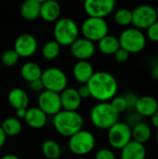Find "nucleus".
<instances>
[{
	"mask_svg": "<svg viewBox=\"0 0 158 159\" xmlns=\"http://www.w3.org/2000/svg\"><path fill=\"white\" fill-rule=\"evenodd\" d=\"M87 86L90 92V97L98 102H109L117 93L118 82L111 73L105 71L95 72Z\"/></svg>",
	"mask_w": 158,
	"mask_h": 159,
	"instance_id": "f257e3e1",
	"label": "nucleus"
},
{
	"mask_svg": "<svg viewBox=\"0 0 158 159\" xmlns=\"http://www.w3.org/2000/svg\"><path fill=\"white\" fill-rule=\"evenodd\" d=\"M83 126L84 118L77 111L61 110L53 116V127L55 130L63 137L70 138L83 129Z\"/></svg>",
	"mask_w": 158,
	"mask_h": 159,
	"instance_id": "f03ea898",
	"label": "nucleus"
},
{
	"mask_svg": "<svg viewBox=\"0 0 158 159\" xmlns=\"http://www.w3.org/2000/svg\"><path fill=\"white\" fill-rule=\"evenodd\" d=\"M89 118L92 125L99 129H109L119 120V114L109 102H98L90 110Z\"/></svg>",
	"mask_w": 158,
	"mask_h": 159,
	"instance_id": "7ed1b4c3",
	"label": "nucleus"
},
{
	"mask_svg": "<svg viewBox=\"0 0 158 159\" xmlns=\"http://www.w3.org/2000/svg\"><path fill=\"white\" fill-rule=\"evenodd\" d=\"M80 28L77 23L70 18H60L54 25L53 35L54 40L61 47L71 46L78 37Z\"/></svg>",
	"mask_w": 158,
	"mask_h": 159,
	"instance_id": "20e7f679",
	"label": "nucleus"
},
{
	"mask_svg": "<svg viewBox=\"0 0 158 159\" xmlns=\"http://www.w3.org/2000/svg\"><path fill=\"white\" fill-rule=\"evenodd\" d=\"M120 48L129 54L142 52L147 45V38L143 31L134 27L126 28L118 36Z\"/></svg>",
	"mask_w": 158,
	"mask_h": 159,
	"instance_id": "39448f33",
	"label": "nucleus"
},
{
	"mask_svg": "<svg viewBox=\"0 0 158 159\" xmlns=\"http://www.w3.org/2000/svg\"><path fill=\"white\" fill-rule=\"evenodd\" d=\"M96 145L94 134L87 129H81L69 138L68 148L76 156H85L93 151Z\"/></svg>",
	"mask_w": 158,
	"mask_h": 159,
	"instance_id": "423d86ee",
	"label": "nucleus"
},
{
	"mask_svg": "<svg viewBox=\"0 0 158 159\" xmlns=\"http://www.w3.org/2000/svg\"><path fill=\"white\" fill-rule=\"evenodd\" d=\"M80 33L83 37L95 43L109 34V25L105 19L88 17L82 23Z\"/></svg>",
	"mask_w": 158,
	"mask_h": 159,
	"instance_id": "0eeeda50",
	"label": "nucleus"
},
{
	"mask_svg": "<svg viewBox=\"0 0 158 159\" xmlns=\"http://www.w3.org/2000/svg\"><path fill=\"white\" fill-rule=\"evenodd\" d=\"M40 79L46 90L59 94L68 87V77L66 74L58 67H48L43 70Z\"/></svg>",
	"mask_w": 158,
	"mask_h": 159,
	"instance_id": "6e6552de",
	"label": "nucleus"
},
{
	"mask_svg": "<svg viewBox=\"0 0 158 159\" xmlns=\"http://www.w3.org/2000/svg\"><path fill=\"white\" fill-rule=\"evenodd\" d=\"M107 139L112 148L122 150L129 142L132 141L131 128L125 122L118 121L108 129Z\"/></svg>",
	"mask_w": 158,
	"mask_h": 159,
	"instance_id": "1a4fd4ad",
	"label": "nucleus"
},
{
	"mask_svg": "<svg viewBox=\"0 0 158 159\" xmlns=\"http://www.w3.org/2000/svg\"><path fill=\"white\" fill-rule=\"evenodd\" d=\"M132 12V24L134 28L141 31L148 29L152 24L157 21L156 7L150 5H140Z\"/></svg>",
	"mask_w": 158,
	"mask_h": 159,
	"instance_id": "9d476101",
	"label": "nucleus"
},
{
	"mask_svg": "<svg viewBox=\"0 0 158 159\" xmlns=\"http://www.w3.org/2000/svg\"><path fill=\"white\" fill-rule=\"evenodd\" d=\"M115 8L114 0H87L84 3V10L88 17L105 19Z\"/></svg>",
	"mask_w": 158,
	"mask_h": 159,
	"instance_id": "9b49d317",
	"label": "nucleus"
},
{
	"mask_svg": "<svg viewBox=\"0 0 158 159\" xmlns=\"http://www.w3.org/2000/svg\"><path fill=\"white\" fill-rule=\"evenodd\" d=\"M38 108L47 116H56L62 110L60 94L49 90H43L37 99Z\"/></svg>",
	"mask_w": 158,
	"mask_h": 159,
	"instance_id": "f8f14e48",
	"label": "nucleus"
},
{
	"mask_svg": "<svg viewBox=\"0 0 158 159\" xmlns=\"http://www.w3.org/2000/svg\"><path fill=\"white\" fill-rule=\"evenodd\" d=\"M37 48L38 42L35 36L31 34H21L16 38L13 49L20 58H29L35 54Z\"/></svg>",
	"mask_w": 158,
	"mask_h": 159,
	"instance_id": "ddd939ff",
	"label": "nucleus"
},
{
	"mask_svg": "<svg viewBox=\"0 0 158 159\" xmlns=\"http://www.w3.org/2000/svg\"><path fill=\"white\" fill-rule=\"evenodd\" d=\"M70 51L78 61H88L95 54L96 45L84 37H78L70 46Z\"/></svg>",
	"mask_w": 158,
	"mask_h": 159,
	"instance_id": "4468645a",
	"label": "nucleus"
},
{
	"mask_svg": "<svg viewBox=\"0 0 158 159\" xmlns=\"http://www.w3.org/2000/svg\"><path fill=\"white\" fill-rule=\"evenodd\" d=\"M134 111L143 117H152L158 111V101L153 96L145 95L139 97Z\"/></svg>",
	"mask_w": 158,
	"mask_h": 159,
	"instance_id": "2eb2a0df",
	"label": "nucleus"
},
{
	"mask_svg": "<svg viewBox=\"0 0 158 159\" xmlns=\"http://www.w3.org/2000/svg\"><path fill=\"white\" fill-rule=\"evenodd\" d=\"M60 98L61 108L65 111H77L82 102V100L78 95L77 89L74 88L67 87L60 93Z\"/></svg>",
	"mask_w": 158,
	"mask_h": 159,
	"instance_id": "dca6fc26",
	"label": "nucleus"
},
{
	"mask_svg": "<svg viewBox=\"0 0 158 159\" xmlns=\"http://www.w3.org/2000/svg\"><path fill=\"white\" fill-rule=\"evenodd\" d=\"M73 76L80 84L86 85L94 75L93 65L88 61H78L73 67Z\"/></svg>",
	"mask_w": 158,
	"mask_h": 159,
	"instance_id": "f3484780",
	"label": "nucleus"
},
{
	"mask_svg": "<svg viewBox=\"0 0 158 159\" xmlns=\"http://www.w3.org/2000/svg\"><path fill=\"white\" fill-rule=\"evenodd\" d=\"M61 13V5L55 0L42 1L40 7V17L47 22L57 21Z\"/></svg>",
	"mask_w": 158,
	"mask_h": 159,
	"instance_id": "a211bd4d",
	"label": "nucleus"
},
{
	"mask_svg": "<svg viewBox=\"0 0 158 159\" xmlns=\"http://www.w3.org/2000/svg\"><path fill=\"white\" fill-rule=\"evenodd\" d=\"M24 121L30 128L39 129L46 126L47 122V116L37 106L30 107L27 108Z\"/></svg>",
	"mask_w": 158,
	"mask_h": 159,
	"instance_id": "6ab92c4d",
	"label": "nucleus"
},
{
	"mask_svg": "<svg viewBox=\"0 0 158 159\" xmlns=\"http://www.w3.org/2000/svg\"><path fill=\"white\" fill-rule=\"evenodd\" d=\"M120 151V159H145L147 155L145 145L134 141L129 142Z\"/></svg>",
	"mask_w": 158,
	"mask_h": 159,
	"instance_id": "aec40b11",
	"label": "nucleus"
},
{
	"mask_svg": "<svg viewBox=\"0 0 158 159\" xmlns=\"http://www.w3.org/2000/svg\"><path fill=\"white\" fill-rule=\"evenodd\" d=\"M7 101L15 110L20 108H28L29 96L24 89L20 88H14L8 92Z\"/></svg>",
	"mask_w": 158,
	"mask_h": 159,
	"instance_id": "412c9836",
	"label": "nucleus"
},
{
	"mask_svg": "<svg viewBox=\"0 0 158 159\" xmlns=\"http://www.w3.org/2000/svg\"><path fill=\"white\" fill-rule=\"evenodd\" d=\"M41 0H26L20 7V15L27 20H34L40 17Z\"/></svg>",
	"mask_w": 158,
	"mask_h": 159,
	"instance_id": "4be33fe9",
	"label": "nucleus"
},
{
	"mask_svg": "<svg viewBox=\"0 0 158 159\" xmlns=\"http://www.w3.org/2000/svg\"><path fill=\"white\" fill-rule=\"evenodd\" d=\"M20 72L21 77L25 81L31 83L41 78L43 70L38 63L34 61H26L21 65Z\"/></svg>",
	"mask_w": 158,
	"mask_h": 159,
	"instance_id": "5701e85b",
	"label": "nucleus"
},
{
	"mask_svg": "<svg viewBox=\"0 0 158 159\" xmlns=\"http://www.w3.org/2000/svg\"><path fill=\"white\" fill-rule=\"evenodd\" d=\"M132 141L142 144H145L152 137V128L148 123L141 122L131 128Z\"/></svg>",
	"mask_w": 158,
	"mask_h": 159,
	"instance_id": "b1692460",
	"label": "nucleus"
},
{
	"mask_svg": "<svg viewBox=\"0 0 158 159\" xmlns=\"http://www.w3.org/2000/svg\"><path fill=\"white\" fill-rule=\"evenodd\" d=\"M98 48L104 55H114L120 48L118 37L113 34H107L98 42Z\"/></svg>",
	"mask_w": 158,
	"mask_h": 159,
	"instance_id": "393cba45",
	"label": "nucleus"
},
{
	"mask_svg": "<svg viewBox=\"0 0 158 159\" xmlns=\"http://www.w3.org/2000/svg\"><path fill=\"white\" fill-rule=\"evenodd\" d=\"M3 131L5 132L7 137H15L18 136L22 130L21 121L16 116L7 117L2 124L0 125Z\"/></svg>",
	"mask_w": 158,
	"mask_h": 159,
	"instance_id": "a878e982",
	"label": "nucleus"
},
{
	"mask_svg": "<svg viewBox=\"0 0 158 159\" xmlns=\"http://www.w3.org/2000/svg\"><path fill=\"white\" fill-rule=\"evenodd\" d=\"M43 156L47 159H59L61 157L62 148L55 140H46L41 146Z\"/></svg>",
	"mask_w": 158,
	"mask_h": 159,
	"instance_id": "bb28decb",
	"label": "nucleus"
},
{
	"mask_svg": "<svg viewBox=\"0 0 158 159\" xmlns=\"http://www.w3.org/2000/svg\"><path fill=\"white\" fill-rule=\"evenodd\" d=\"M61 48V47L55 40H49L43 45L41 48V54L45 60L53 61L60 55Z\"/></svg>",
	"mask_w": 158,
	"mask_h": 159,
	"instance_id": "cd10ccee",
	"label": "nucleus"
},
{
	"mask_svg": "<svg viewBox=\"0 0 158 159\" xmlns=\"http://www.w3.org/2000/svg\"><path fill=\"white\" fill-rule=\"evenodd\" d=\"M115 22L122 27H129L132 24V12L130 9L126 7L118 8L114 13Z\"/></svg>",
	"mask_w": 158,
	"mask_h": 159,
	"instance_id": "c85d7f7f",
	"label": "nucleus"
},
{
	"mask_svg": "<svg viewBox=\"0 0 158 159\" xmlns=\"http://www.w3.org/2000/svg\"><path fill=\"white\" fill-rule=\"evenodd\" d=\"M19 60H20V56L13 48L6 50L1 56V61L7 67L14 66L16 63H18Z\"/></svg>",
	"mask_w": 158,
	"mask_h": 159,
	"instance_id": "c756f323",
	"label": "nucleus"
},
{
	"mask_svg": "<svg viewBox=\"0 0 158 159\" xmlns=\"http://www.w3.org/2000/svg\"><path fill=\"white\" fill-rule=\"evenodd\" d=\"M111 105L113 106V108L120 115L121 113L125 112L128 110V106H127V102L123 97V95L121 96H115L111 102H110Z\"/></svg>",
	"mask_w": 158,
	"mask_h": 159,
	"instance_id": "7c9ffc66",
	"label": "nucleus"
},
{
	"mask_svg": "<svg viewBox=\"0 0 158 159\" xmlns=\"http://www.w3.org/2000/svg\"><path fill=\"white\" fill-rule=\"evenodd\" d=\"M146 31V38L149 39L152 42L158 43V20L156 21L154 24H152Z\"/></svg>",
	"mask_w": 158,
	"mask_h": 159,
	"instance_id": "2f4dec72",
	"label": "nucleus"
},
{
	"mask_svg": "<svg viewBox=\"0 0 158 159\" xmlns=\"http://www.w3.org/2000/svg\"><path fill=\"white\" fill-rule=\"evenodd\" d=\"M95 159H116L115 153L109 148H102L97 151Z\"/></svg>",
	"mask_w": 158,
	"mask_h": 159,
	"instance_id": "473e14b6",
	"label": "nucleus"
},
{
	"mask_svg": "<svg viewBox=\"0 0 158 159\" xmlns=\"http://www.w3.org/2000/svg\"><path fill=\"white\" fill-rule=\"evenodd\" d=\"M123 97L127 102L128 109H134V107L137 103V101L139 99V96L133 92H128V93L124 94Z\"/></svg>",
	"mask_w": 158,
	"mask_h": 159,
	"instance_id": "72a5a7b5",
	"label": "nucleus"
},
{
	"mask_svg": "<svg viewBox=\"0 0 158 159\" xmlns=\"http://www.w3.org/2000/svg\"><path fill=\"white\" fill-rule=\"evenodd\" d=\"M141 122H142V117L139 114H137V113L134 111V112L130 113V114L128 116L127 120H126L125 123H126L128 126H129L130 128H133L134 126H136L137 124H139V123H141Z\"/></svg>",
	"mask_w": 158,
	"mask_h": 159,
	"instance_id": "f704fd0d",
	"label": "nucleus"
},
{
	"mask_svg": "<svg viewBox=\"0 0 158 159\" xmlns=\"http://www.w3.org/2000/svg\"><path fill=\"white\" fill-rule=\"evenodd\" d=\"M129 53H128L125 49H123V48H119L115 54H114V57H115V61H117L118 63H124V62H126L128 60H129Z\"/></svg>",
	"mask_w": 158,
	"mask_h": 159,
	"instance_id": "c9c22d12",
	"label": "nucleus"
},
{
	"mask_svg": "<svg viewBox=\"0 0 158 159\" xmlns=\"http://www.w3.org/2000/svg\"><path fill=\"white\" fill-rule=\"evenodd\" d=\"M77 92H78V95L80 96L81 100H85V99H88L90 97V92H89V89L86 85H80L79 88L77 89Z\"/></svg>",
	"mask_w": 158,
	"mask_h": 159,
	"instance_id": "e433bc0d",
	"label": "nucleus"
},
{
	"mask_svg": "<svg viewBox=\"0 0 158 159\" xmlns=\"http://www.w3.org/2000/svg\"><path fill=\"white\" fill-rule=\"evenodd\" d=\"M29 85H30V89H31L34 92H40V93H41L43 90H45L41 79L33 81V82L29 83Z\"/></svg>",
	"mask_w": 158,
	"mask_h": 159,
	"instance_id": "4c0bfd02",
	"label": "nucleus"
},
{
	"mask_svg": "<svg viewBox=\"0 0 158 159\" xmlns=\"http://www.w3.org/2000/svg\"><path fill=\"white\" fill-rule=\"evenodd\" d=\"M151 75L153 76L154 79L158 80V63L157 62H154L152 64V69H151Z\"/></svg>",
	"mask_w": 158,
	"mask_h": 159,
	"instance_id": "58836bf2",
	"label": "nucleus"
},
{
	"mask_svg": "<svg viewBox=\"0 0 158 159\" xmlns=\"http://www.w3.org/2000/svg\"><path fill=\"white\" fill-rule=\"evenodd\" d=\"M26 111H27V108H20V109H17L16 110V117L19 118L20 120V119H24L25 115H26Z\"/></svg>",
	"mask_w": 158,
	"mask_h": 159,
	"instance_id": "ea45409f",
	"label": "nucleus"
},
{
	"mask_svg": "<svg viewBox=\"0 0 158 159\" xmlns=\"http://www.w3.org/2000/svg\"><path fill=\"white\" fill-rule=\"evenodd\" d=\"M6 141H7V136L0 126V148L4 146V144L6 143Z\"/></svg>",
	"mask_w": 158,
	"mask_h": 159,
	"instance_id": "a19ab883",
	"label": "nucleus"
},
{
	"mask_svg": "<svg viewBox=\"0 0 158 159\" xmlns=\"http://www.w3.org/2000/svg\"><path fill=\"white\" fill-rule=\"evenodd\" d=\"M151 124L154 128L158 129V111L151 117Z\"/></svg>",
	"mask_w": 158,
	"mask_h": 159,
	"instance_id": "79ce46f5",
	"label": "nucleus"
},
{
	"mask_svg": "<svg viewBox=\"0 0 158 159\" xmlns=\"http://www.w3.org/2000/svg\"><path fill=\"white\" fill-rule=\"evenodd\" d=\"M0 159H20L18 156L16 155H13V154H7V155H5L3 156Z\"/></svg>",
	"mask_w": 158,
	"mask_h": 159,
	"instance_id": "37998d69",
	"label": "nucleus"
},
{
	"mask_svg": "<svg viewBox=\"0 0 158 159\" xmlns=\"http://www.w3.org/2000/svg\"><path fill=\"white\" fill-rule=\"evenodd\" d=\"M156 143L158 144V129L157 131H156Z\"/></svg>",
	"mask_w": 158,
	"mask_h": 159,
	"instance_id": "c03bdc74",
	"label": "nucleus"
},
{
	"mask_svg": "<svg viewBox=\"0 0 158 159\" xmlns=\"http://www.w3.org/2000/svg\"><path fill=\"white\" fill-rule=\"evenodd\" d=\"M153 61H154V62H157V63H158V56H157V57H156V58H155V60H154Z\"/></svg>",
	"mask_w": 158,
	"mask_h": 159,
	"instance_id": "a18cd8bd",
	"label": "nucleus"
},
{
	"mask_svg": "<svg viewBox=\"0 0 158 159\" xmlns=\"http://www.w3.org/2000/svg\"><path fill=\"white\" fill-rule=\"evenodd\" d=\"M156 15H157V20H158V5H157V7H156Z\"/></svg>",
	"mask_w": 158,
	"mask_h": 159,
	"instance_id": "49530a36",
	"label": "nucleus"
}]
</instances>
